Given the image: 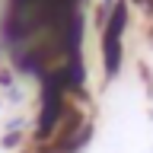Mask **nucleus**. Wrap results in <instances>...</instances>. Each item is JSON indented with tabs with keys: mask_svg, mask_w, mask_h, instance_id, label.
<instances>
[{
	"mask_svg": "<svg viewBox=\"0 0 153 153\" xmlns=\"http://www.w3.org/2000/svg\"><path fill=\"white\" fill-rule=\"evenodd\" d=\"M128 3L131 0H115L102 22V74H105V80H115L124 64V32H128V13H131Z\"/></svg>",
	"mask_w": 153,
	"mask_h": 153,
	"instance_id": "f257e3e1",
	"label": "nucleus"
},
{
	"mask_svg": "<svg viewBox=\"0 0 153 153\" xmlns=\"http://www.w3.org/2000/svg\"><path fill=\"white\" fill-rule=\"evenodd\" d=\"M134 3H137V7H147V10H150V0H134Z\"/></svg>",
	"mask_w": 153,
	"mask_h": 153,
	"instance_id": "f03ea898",
	"label": "nucleus"
}]
</instances>
